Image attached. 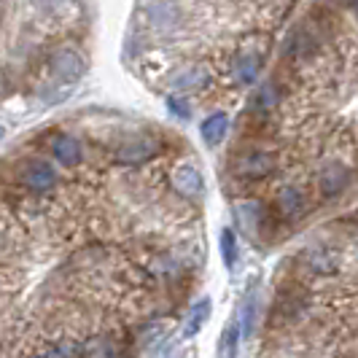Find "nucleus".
<instances>
[{"instance_id":"1","label":"nucleus","mask_w":358,"mask_h":358,"mask_svg":"<svg viewBox=\"0 0 358 358\" xmlns=\"http://www.w3.org/2000/svg\"><path fill=\"white\" fill-rule=\"evenodd\" d=\"M278 167V159L275 154L267 151V148H248L243 151L237 162H234V176L245 183H256V180H264L275 173Z\"/></svg>"},{"instance_id":"2","label":"nucleus","mask_w":358,"mask_h":358,"mask_svg":"<svg viewBox=\"0 0 358 358\" xmlns=\"http://www.w3.org/2000/svg\"><path fill=\"white\" fill-rule=\"evenodd\" d=\"M19 183L33 194H49L59 183V173L49 159H27L19 167Z\"/></svg>"},{"instance_id":"3","label":"nucleus","mask_w":358,"mask_h":358,"mask_svg":"<svg viewBox=\"0 0 358 358\" xmlns=\"http://www.w3.org/2000/svg\"><path fill=\"white\" fill-rule=\"evenodd\" d=\"M318 49H321V27H315V24H302V27L291 30L283 43V54L291 62L313 59Z\"/></svg>"},{"instance_id":"4","label":"nucleus","mask_w":358,"mask_h":358,"mask_svg":"<svg viewBox=\"0 0 358 358\" xmlns=\"http://www.w3.org/2000/svg\"><path fill=\"white\" fill-rule=\"evenodd\" d=\"M310 307V296L307 291L299 286H288L278 294L275 305H272V323H294L296 318H302Z\"/></svg>"},{"instance_id":"5","label":"nucleus","mask_w":358,"mask_h":358,"mask_svg":"<svg viewBox=\"0 0 358 358\" xmlns=\"http://www.w3.org/2000/svg\"><path fill=\"white\" fill-rule=\"evenodd\" d=\"M275 210L283 221H302L310 213V199H307L305 189L296 186V183H286L278 189V197H275Z\"/></svg>"},{"instance_id":"6","label":"nucleus","mask_w":358,"mask_h":358,"mask_svg":"<svg viewBox=\"0 0 358 358\" xmlns=\"http://www.w3.org/2000/svg\"><path fill=\"white\" fill-rule=\"evenodd\" d=\"M350 178H353V173H350V167L345 164V162H329V164H323L321 173H318V192H321L323 199H337L350 186Z\"/></svg>"},{"instance_id":"7","label":"nucleus","mask_w":358,"mask_h":358,"mask_svg":"<svg viewBox=\"0 0 358 358\" xmlns=\"http://www.w3.org/2000/svg\"><path fill=\"white\" fill-rule=\"evenodd\" d=\"M264 59H267V54L262 52L256 43L253 46H245V49H240L237 57H234V81L237 84H243V87H248L253 84L256 78H259V73L264 68Z\"/></svg>"},{"instance_id":"8","label":"nucleus","mask_w":358,"mask_h":358,"mask_svg":"<svg viewBox=\"0 0 358 358\" xmlns=\"http://www.w3.org/2000/svg\"><path fill=\"white\" fill-rule=\"evenodd\" d=\"M49 65H52L54 76H57L59 81H65V84H73V81H78V78L84 76V59H81V54L76 52V49H71V46H62V49L52 52Z\"/></svg>"},{"instance_id":"9","label":"nucleus","mask_w":358,"mask_h":358,"mask_svg":"<svg viewBox=\"0 0 358 358\" xmlns=\"http://www.w3.org/2000/svg\"><path fill=\"white\" fill-rule=\"evenodd\" d=\"M173 189L186 199L202 197V192H205L202 173H199L194 164H178L176 173H173Z\"/></svg>"},{"instance_id":"10","label":"nucleus","mask_w":358,"mask_h":358,"mask_svg":"<svg viewBox=\"0 0 358 358\" xmlns=\"http://www.w3.org/2000/svg\"><path fill=\"white\" fill-rule=\"evenodd\" d=\"M159 151H162L159 141H154V138H135V141H129L127 145L119 148L116 159L122 162V164H143V162L154 159Z\"/></svg>"},{"instance_id":"11","label":"nucleus","mask_w":358,"mask_h":358,"mask_svg":"<svg viewBox=\"0 0 358 358\" xmlns=\"http://www.w3.org/2000/svg\"><path fill=\"white\" fill-rule=\"evenodd\" d=\"M237 215L243 221V227L248 229V234H259V232H269V224H272V213H269L267 205H262L259 199H251V202H243L237 208Z\"/></svg>"},{"instance_id":"12","label":"nucleus","mask_w":358,"mask_h":358,"mask_svg":"<svg viewBox=\"0 0 358 358\" xmlns=\"http://www.w3.org/2000/svg\"><path fill=\"white\" fill-rule=\"evenodd\" d=\"M283 97H286L283 81H280V78H269V81H264V84L259 87V92H256L253 108H256L259 116H267V113H272L275 108L283 103Z\"/></svg>"},{"instance_id":"13","label":"nucleus","mask_w":358,"mask_h":358,"mask_svg":"<svg viewBox=\"0 0 358 358\" xmlns=\"http://www.w3.org/2000/svg\"><path fill=\"white\" fill-rule=\"evenodd\" d=\"M170 84L180 92L205 90V87L210 84V71H208L205 65H186V68H180V71L170 78Z\"/></svg>"},{"instance_id":"14","label":"nucleus","mask_w":358,"mask_h":358,"mask_svg":"<svg viewBox=\"0 0 358 358\" xmlns=\"http://www.w3.org/2000/svg\"><path fill=\"white\" fill-rule=\"evenodd\" d=\"M49 145H52L54 159L59 162V164H65V167H76L78 162L84 159V148H81V143L73 135L59 132V135H54Z\"/></svg>"},{"instance_id":"15","label":"nucleus","mask_w":358,"mask_h":358,"mask_svg":"<svg viewBox=\"0 0 358 358\" xmlns=\"http://www.w3.org/2000/svg\"><path fill=\"white\" fill-rule=\"evenodd\" d=\"M210 313H213V302L210 299H199V302H194V305L189 307L186 321H183V337L186 340L197 337L199 331H202V326L210 318Z\"/></svg>"},{"instance_id":"16","label":"nucleus","mask_w":358,"mask_h":358,"mask_svg":"<svg viewBox=\"0 0 358 358\" xmlns=\"http://www.w3.org/2000/svg\"><path fill=\"white\" fill-rule=\"evenodd\" d=\"M337 264H340L337 253L329 248H310L305 253V267L315 275H331V272H337Z\"/></svg>"},{"instance_id":"17","label":"nucleus","mask_w":358,"mask_h":358,"mask_svg":"<svg viewBox=\"0 0 358 358\" xmlns=\"http://www.w3.org/2000/svg\"><path fill=\"white\" fill-rule=\"evenodd\" d=\"M227 132H229V116L227 113H210L205 122H202V138H205V143H221L224 138H227Z\"/></svg>"},{"instance_id":"18","label":"nucleus","mask_w":358,"mask_h":358,"mask_svg":"<svg viewBox=\"0 0 358 358\" xmlns=\"http://www.w3.org/2000/svg\"><path fill=\"white\" fill-rule=\"evenodd\" d=\"M237 350H240V329H237V323L229 321L218 337L215 358H237Z\"/></svg>"},{"instance_id":"19","label":"nucleus","mask_w":358,"mask_h":358,"mask_svg":"<svg viewBox=\"0 0 358 358\" xmlns=\"http://www.w3.org/2000/svg\"><path fill=\"white\" fill-rule=\"evenodd\" d=\"M84 353V345L76 340H62V342H54L49 348H43V350H38L36 356L30 358H81Z\"/></svg>"},{"instance_id":"20","label":"nucleus","mask_w":358,"mask_h":358,"mask_svg":"<svg viewBox=\"0 0 358 358\" xmlns=\"http://www.w3.org/2000/svg\"><path fill=\"white\" fill-rule=\"evenodd\" d=\"M253 323H256V294L248 291L243 305H240V326L237 329H243V334L248 337V334H253Z\"/></svg>"},{"instance_id":"21","label":"nucleus","mask_w":358,"mask_h":358,"mask_svg":"<svg viewBox=\"0 0 358 358\" xmlns=\"http://www.w3.org/2000/svg\"><path fill=\"white\" fill-rule=\"evenodd\" d=\"M221 259L229 269H234V264H237V237L232 229L221 232Z\"/></svg>"},{"instance_id":"22","label":"nucleus","mask_w":358,"mask_h":358,"mask_svg":"<svg viewBox=\"0 0 358 358\" xmlns=\"http://www.w3.org/2000/svg\"><path fill=\"white\" fill-rule=\"evenodd\" d=\"M164 103H167V110L173 116H178V119H189L192 116V103H189L186 94H167Z\"/></svg>"},{"instance_id":"23","label":"nucleus","mask_w":358,"mask_h":358,"mask_svg":"<svg viewBox=\"0 0 358 358\" xmlns=\"http://www.w3.org/2000/svg\"><path fill=\"white\" fill-rule=\"evenodd\" d=\"M342 3H345V8H348V11H353V8H356V0H342Z\"/></svg>"}]
</instances>
